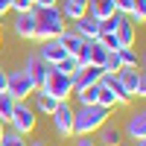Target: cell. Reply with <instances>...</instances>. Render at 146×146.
Listing matches in <instances>:
<instances>
[{
    "instance_id": "1f68e13d",
    "label": "cell",
    "mask_w": 146,
    "mask_h": 146,
    "mask_svg": "<svg viewBox=\"0 0 146 146\" xmlns=\"http://www.w3.org/2000/svg\"><path fill=\"white\" fill-rule=\"evenodd\" d=\"M76 146H96V143H94V140H91V137H88V135H85V137H82V140H79V143H76Z\"/></svg>"
},
{
    "instance_id": "74e56055",
    "label": "cell",
    "mask_w": 146,
    "mask_h": 146,
    "mask_svg": "<svg viewBox=\"0 0 146 146\" xmlns=\"http://www.w3.org/2000/svg\"><path fill=\"white\" fill-rule=\"evenodd\" d=\"M0 23H3V15H0Z\"/></svg>"
},
{
    "instance_id": "5b68a950",
    "label": "cell",
    "mask_w": 146,
    "mask_h": 146,
    "mask_svg": "<svg viewBox=\"0 0 146 146\" xmlns=\"http://www.w3.org/2000/svg\"><path fill=\"white\" fill-rule=\"evenodd\" d=\"M9 126H12V131H18V135L27 137L29 131L35 129V111H32V108L23 102V100H18V102H15V108H12Z\"/></svg>"
},
{
    "instance_id": "603a6c76",
    "label": "cell",
    "mask_w": 146,
    "mask_h": 146,
    "mask_svg": "<svg viewBox=\"0 0 146 146\" xmlns=\"http://www.w3.org/2000/svg\"><path fill=\"white\" fill-rule=\"evenodd\" d=\"M105 58H108V50H105L102 44L91 41V64H94V67H102V64H105Z\"/></svg>"
},
{
    "instance_id": "f35d334b",
    "label": "cell",
    "mask_w": 146,
    "mask_h": 146,
    "mask_svg": "<svg viewBox=\"0 0 146 146\" xmlns=\"http://www.w3.org/2000/svg\"><path fill=\"white\" fill-rule=\"evenodd\" d=\"M32 6H35V0H32Z\"/></svg>"
},
{
    "instance_id": "d4e9b609",
    "label": "cell",
    "mask_w": 146,
    "mask_h": 146,
    "mask_svg": "<svg viewBox=\"0 0 146 146\" xmlns=\"http://www.w3.org/2000/svg\"><path fill=\"white\" fill-rule=\"evenodd\" d=\"M96 44H102L108 53H117L120 50V41H117V32H100V38H96Z\"/></svg>"
},
{
    "instance_id": "f1b7e54d",
    "label": "cell",
    "mask_w": 146,
    "mask_h": 146,
    "mask_svg": "<svg viewBox=\"0 0 146 146\" xmlns=\"http://www.w3.org/2000/svg\"><path fill=\"white\" fill-rule=\"evenodd\" d=\"M131 15H135L137 21L146 18V0H135V9H131Z\"/></svg>"
},
{
    "instance_id": "d6a6232c",
    "label": "cell",
    "mask_w": 146,
    "mask_h": 146,
    "mask_svg": "<svg viewBox=\"0 0 146 146\" xmlns=\"http://www.w3.org/2000/svg\"><path fill=\"white\" fill-rule=\"evenodd\" d=\"M9 3H12V0H0V15H3V12H9Z\"/></svg>"
},
{
    "instance_id": "9c48e42d",
    "label": "cell",
    "mask_w": 146,
    "mask_h": 146,
    "mask_svg": "<svg viewBox=\"0 0 146 146\" xmlns=\"http://www.w3.org/2000/svg\"><path fill=\"white\" fill-rule=\"evenodd\" d=\"M38 56H41L50 67H56L58 62H64V58H67V50L62 47V41H58V38H50V41H44V47L38 50Z\"/></svg>"
},
{
    "instance_id": "30bf717a",
    "label": "cell",
    "mask_w": 146,
    "mask_h": 146,
    "mask_svg": "<svg viewBox=\"0 0 146 146\" xmlns=\"http://www.w3.org/2000/svg\"><path fill=\"white\" fill-rule=\"evenodd\" d=\"M73 32H76L79 38H85V41H96L100 38V21L91 18V15H85L79 21H73Z\"/></svg>"
},
{
    "instance_id": "cb8c5ba5",
    "label": "cell",
    "mask_w": 146,
    "mask_h": 146,
    "mask_svg": "<svg viewBox=\"0 0 146 146\" xmlns=\"http://www.w3.org/2000/svg\"><path fill=\"white\" fill-rule=\"evenodd\" d=\"M12 108H15V100H12V96L3 91V94H0V123H9Z\"/></svg>"
},
{
    "instance_id": "ffe728a7",
    "label": "cell",
    "mask_w": 146,
    "mask_h": 146,
    "mask_svg": "<svg viewBox=\"0 0 146 146\" xmlns=\"http://www.w3.org/2000/svg\"><path fill=\"white\" fill-rule=\"evenodd\" d=\"M96 105H102L105 111H111V108L117 105V94L111 88H105V85H100V96H96Z\"/></svg>"
},
{
    "instance_id": "7c38bea8",
    "label": "cell",
    "mask_w": 146,
    "mask_h": 146,
    "mask_svg": "<svg viewBox=\"0 0 146 146\" xmlns=\"http://www.w3.org/2000/svg\"><path fill=\"white\" fill-rule=\"evenodd\" d=\"M140 76H143V73H140L137 67H123V70L117 73V82H120V88H123V94L129 96V100L135 96V88H137Z\"/></svg>"
},
{
    "instance_id": "277c9868",
    "label": "cell",
    "mask_w": 146,
    "mask_h": 146,
    "mask_svg": "<svg viewBox=\"0 0 146 146\" xmlns=\"http://www.w3.org/2000/svg\"><path fill=\"white\" fill-rule=\"evenodd\" d=\"M6 94H9L15 102H18V100H27L29 94H35V82L27 76V70H23V67L9 73V79H6Z\"/></svg>"
},
{
    "instance_id": "ac0fdd59",
    "label": "cell",
    "mask_w": 146,
    "mask_h": 146,
    "mask_svg": "<svg viewBox=\"0 0 146 146\" xmlns=\"http://www.w3.org/2000/svg\"><path fill=\"white\" fill-rule=\"evenodd\" d=\"M117 41H120V47H131L135 44V27L129 23V18L117 27Z\"/></svg>"
},
{
    "instance_id": "8992f818",
    "label": "cell",
    "mask_w": 146,
    "mask_h": 146,
    "mask_svg": "<svg viewBox=\"0 0 146 146\" xmlns=\"http://www.w3.org/2000/svg\"><path fill=\"white\" fill-rule=\"evenodd\" d=\"M100 79H102V67H94V64L79 67V70L70 76V82H73V94L82 91V88H91V85H100Z\"/></svg>"
},
{
    "instance_id": "484cf974",
    "label": "cell",
    "mask_w": 146,
    "mask_h": 146,
    "mask_svg": "<svg viewBox=\"0 0 146 146\" xmlns=\"http://www.w3.org/2000/svg\"><path fill=\"white\" fill-rule=\"evenodd\" d=\"M56 70H58V73H64V76H73V73L79 70V64H76V58H73V56H67L64 62H58V64H56Z\"/></svg>"
},
{
    "instance_id": "3957f363",
    "label": "cell",
    "mask_w": 146,
    "mask_h": 146,
    "mask_svg": "<svg viewBox=\"0 0 146 146\" xmlns=\"http://www.w3.org/2000/svg\"><path fill=\"white\" fill-rule=\"evenodd\" d=\"M41 91L50 94V96H56L58 102H64L67 96L73 94V82H70V76H64V73H58L56 67H50V73H47V79L41 85Z\"/></svg>"
},
{
    "instance_id": "ba28073f",
    "label": "cell",
    "mask_w": 146,
    "mask_h": 146,
    "mask_svg": "<svg viewBox=\"0 0 146 146\" xmlns=\"http://www.w3.org/2000/svg\"><path fill=\"white\" fill-rule=\"evenodd\" d=\"M53 126H56V131L62 137H70L73 135V111H70V105L67 102H62L53 111Z\"/></svg>"
},
{
    "instance_id": "9a60e30c",
    "label": "cell",
    "mask_w": 146,
    "mask_h": 146,
    "mask_svg": "<svg viewBox=\"0 0 146 146\" xmlns=\"http://www.w3.org/2000/svg\"><path fill=\"white\" fill-rule=\"evenodd\" d=\"M114 0H88V15L96 18V21H105L114 15Z\"/></svg>"
},
{
    "instance_id": "8d00e7d4",
    "label": "cell",
    "mask_w": 146,
    "mask_h": 146,
    "mask_svg": "<svg viewBox=\"0 0 146 146\" xmlns=\"http://www.w3.org/2000/svg\"><path fill=\"white\" fill-rule=\"evenodd\" d=\"M0 44H3V35H0Z\"/></svg>"
},
{
    "instance_id": "6da1fadb",
    "label": "cell",
    "mask_w": 146,
    "mask_h": 146,
    "mask_svg": "<svg viewBox=\"0 0 146 146\" xmlns=\"http://www.w3.org/2000/svg\"><path fill=\"white\" fill-rule=\"evenodd\" d=\"M64 29H67V21L62 18L58 6H50V9H35V38H38V41L58 38Z\"/></svg>"
},
{
    "instance_id": "e0dca14e",
    "label": "cell",
    "mask_w": 146,
    "mask_h": 146,
    "mask_svg": "<svg viewBox=\"0 0 146 146\" xmlns=\"http://www.w3.org/2000/svg\"><path fill=\"white\" fill-rule=\"evenodd\" d=\"M58 105H62V102H58L56 100V96H50V94H38V100H35V108H32V111H41V114H47V117H53V111H56V108Z\"/></svg>"
},
{
    "instance_id": "2e32d148",
    "label": "cell",
    "mask_w": 146,
    "mask_h": 146,
    "mask_svg": "<svg viewBox=\"0 0 146 146\" xmlns=\"http://www.w3.org/2000/svg\"><path fill=\"white\" fill-rule=\"evenodd\" d=\"M58 41H62V47L67 50V56H76V53H79V47L85 44V38H79L73 29H64L62 35H58Z\"/></svg>"
},
{
    "instance_id": "4316f807",
    "label": "cell",
    "mask_w": 146,
    "mask_h": 146,
    "mask_svg": "<svg viewBox=\"0 0 146 146\" xmlns=\"http://www.w3.org/2000/svg\"><path fill=\"white\" fill-rule=\"evenodd\" d=\"M0 146H27V140H23V135H18V131H6Z\"/></svg>"
},
{
    "instance_id": "e575fe53",
    "label": "cell",
    "mask_w": 146,
    "mask_h": 146,
    "mask_svg": "<svg viewBox=\"0 0 146 146\" xmlns=\"http://www.w3.org/2000/svg\"><path fill=\"white\" fill-rule=\"evenodd\" d=\"M27 146H47V143H41V140H35V143H27Z\"/></svg>"
},
{
    "instance_id": "7402d4cb",
    "label": "cell",
    "mask_w": 146,
    "mask_h": 146,
    "mask_svg": "<svg viewBox=\"0 0 146 146\" xmlns=\"http://www.w3.org/2000/svg\"><path fill=\"white\" fill-rule=\"evenodd\" d=\"M96 96H100V85H91V88L76 91V100H79L82 105H96Z\"/></svg>"
},
{
    "instance_id": "ab89813d",
    "label": "cell",
    "mask_w": 146,
    "mask_h": 146,
    "mask_svg": "<svg viewBox=\"0 0 146 146\" xmlns=\"http://www.w3.org/2000/svg\"><path fill=\"white\" fill-rule=\"evenodd\" d=\"M117 146H123V143H117Z\"/></svg>"
},
{
    "instance_id": "d590c367",
    "label": "cell",
    "mask_w": 146,
    "mask_h": 146,
    "mask_svg": "<svg viewBox=\"0 0 146 146\" xmlns=\"http://www.w3.org/2000/svg\"><path fill=\"white\" fill-rule=\"evenodd\" d=\"M137 146H146V140H137Z\"/></svg>"
},
{
    "instance_id": "4dcf8cb0",
    "label": "cell",
    "mask_w": 146,
    "mask_h": 146,
    "mask_svg": "<svg viewBox=\"0 0 146 146\" xmlns=\"http://www.w3.org/2000/svg\"><path fill=\"white\" fill-rule=\"evenodd\" d=\"M6 79H9V70H3V67H0V94L6 91Z\"/></svg>"
},
{
    "instance_id": "5bb4252c",
    "label": "cell",
    "mask_w": 146,
    "mask_h": 146,
    "mask_svg": "<svg viewBox=\"0 0 146 146\" xmlns=\"http://www.w3.org/2000/svg\"><path fill=\"white\" fill-rule=\"evenodd\" d=\"M126 131L131 140H146V114L143 111H135L126 123Z\"/></svg>"
},
{
    "instance_id": "f546056e",
    "label": "cell",
    "mask_w": 146,
    "mask_h": 146,
    "mask_svg": "<svg viewBox=\"0 0 146 146\" xmlns=\"http://www.w3.org/2000/svg\"><path fill=\"white\" fill-rule=\"evenodd\" d=\"M50 6H58V0H35V9H50Z\"/></svg>"
},
{
    "instance_id": "4fadbf2b",
    "label": "cell",
    "mask_w": 146,
    "mask_h": 146,
    "mask_svg": "<svg viewBox=\"0 0 146 146\" xmlns=\"http://www.w3.org/2000/svg\"><path fill=\"white\" fill-rule=\"evenodd\" d=\"M62 18L64 21H79V18H85L88 15V0H62Z\"/></svg>"
},
{
    "instance_id": "7a4b0ae2",
    "label": "cell",
    "mask_w": 146,
    "mask_h": 146,
    "mask_svg": "<svg viewBox=\"0 0 146 146\" xmlns=\"http://www.w3.org/2000/svg\"><path fill=\"white\" fill-rule=\"evenodd\" d=\"M108 120V111L102 105H82L79 111H73V135H91V131L102 129Z\"/></svg>"
},
{
    "instance_id": "836d02e7",
    "label": "cell",
    "mask_w": 146,
    "mask_h": 146,
    "mask_svg": "<svg viewBox=\"0 0 146 146\" xmlns=\"http://www.w3.org/2000/svg\"><path fill=\"white\" fill-rule=\"evenodd\" d=\"M3 135H6V123H0V140H3Z\"/></svg>"
},
{
    "instance_id": "d6986e66",
    "label": "cell",
    "mask_w": 146,
    "mask_h": 146,
    "mask_svg": "<svg viewBox=\"0 0 146 146\" xmlns=\"http://www.w3.org/2000/svg\"><path fill=\"white\" fill-rule=\"evenodd\" d=\"M117 143H120V129L102 126L100 129V143H96V146H117Z\"/></svg>"
},
{
    "instance_id": "44dd1931",
    "label": "cell",
    "mask_w": 146,
    "mask_h": 146,
    "mask_svg": "<svg viewBox=\"0 0 146 146\" xmlns=\"http://www.w3.org/2000/svg\"><path fill=\"white\" fill-rule=\"evenodd\" d=\"M117 58H120V64H123V67H137V64H140V58H137V53L131 50V47H120V50H117Z\"/></svg>"
},
{
    "instance_id": "83f0119b",
    "label": "cell",
    "mask_w": 146,
    "mask_h": 146,
    "mask_svg": "<svg viewBox=\"0 0 146 146\" xmlns=\"http://www.w3.org/2000/svg\"><path fill=\"white\" fill-rule=\"evenodd\" d=\"M9 9H15V15H21V12H29V9H35V6H32V0H12Z\"/></svg>"
},
{
    "instance_id": "8fae6325",
    "label": "cell",
    "mask_w": 146,
    "mask_h": 146,
    "mask_svg": "<svg viewBox=\"0 0 146 146\" xmlns=\"http://www.w3.org/2000/svg\"><path fill=\"white\" fill-rule=\"evenodd\" d=\"M15 35L18 38H35V9L15 15Z\"/></svg>"
},
{
    "instance_id": "52a82bcc",
    "label": "cell",
    "mask_w": 146,
    "mask_h": 146,
    "mask_svg": "<svg viewBox=\"0 0 146 146\" xmlns=\"http://www.w3.org/2000/svg\"><path fill=\"white\" fill-rule=\"evenodd\" d=\"M23 70H27V76L35 82V88H41L44 79H47V73H50V64H47L38 53H32V56L27 58V64H23Z\"/></svg>"
}]
</instances>
